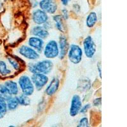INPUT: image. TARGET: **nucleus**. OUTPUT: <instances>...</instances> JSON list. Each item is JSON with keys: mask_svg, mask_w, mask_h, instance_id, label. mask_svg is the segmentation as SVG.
<instances>
[{"mask_svg": "<svg viewBox=\"0 0 127 127\" xmlns=\"http://www.w3.org/2000/svg\"><path fill=\"white\" fill-rule=\"evenodd\" d=\"M90 107H91V105H90V104H86L85 105H84L83 107H81V110H80V111H79V113H83V114L87 113V111H88V109H90Z\"/></svg>", "mask_w": 127, "mask_h": 127, "instance_id": "obj_25", "label": "nucleus"}, {"mask_svg": "<svg viewBox=\"0 0 127 127\" xmlns=\"http://www.w3.org/2000/svg\"><path fill=\"white\" fill-rule=\"evenodd\" d=\"M7 110L6 99L2 96H0V119L3 118L6 115Z\"/></svg>", "mask_w": 127, "mask_h": 127, "instance_id": "obj_19", "label": "nucleus"}, {"mask_svg": "<svg viewBox=\"0 0 127 127\" xmlns=\"http://www.w3.org/2000/svg\"><path fill=\"white\" fill-rule=\"evenodd\" d=\"M17 97L19 105L26 106V105H29L31 104V100L28 95L22 94Z\"/></svg>", "mask_w": 127, "mask_h": 127, "instance_id": "obj_20", "label": "nucleus"}, {"mask_svg": "<svg viewBox=\"0 0 127 127\" xmlns=\"http://www.w3.org/2000/svg\"><path fill=\"white\" fill-rule=\"evenodd\" d=\"M84 53L88 59H92L95 55L97 46L91 36H87L83 41Z\"/></svg>", "mask_w": 127, "mask_h": 127, "instance_id": "obj_5", "label": "nucleus"}, {"mask_svg": "<svg viewBox=\"0 0 127 127\" xmlns=\"http://www.w3.org/2000/svg\"><path fill=\"white\" fill-rule=\"evenodd\" d=\"M54 20L57 29L62 32H64L65 31V25L64 22V18L61 15H57L54 17Z\"/></svg>", "mask_w": 127, "mask_h": 127, "instance_id": "obj_17", "label": "nucleus"}, {"mask_svg": "<svg viewBox=\"0 0 127 127\" xmlns=\"http://www.w3.org/2000/svg\"><path fill=\"white\" fill-rule=\"evenodd\" d=\"M9 94L7 92L6 87L4 85H0V96H2L5 99L9 96Z\"/></svg>", "mask_w": 127, "mask_h": 127, "instance_id": "obj_23", "label": "nucleus"}, {"mask_svg": "<svg viewBox=\"0 0 127 127\" xmlns=\"http://www.w3.org/2000/svg\"><path fill=\"white\" fill-rule=\"evenodd\" d=\"M19 85L22 94L30 96L32 95L34 92V86L32 80L28 76L22 75L19 79Z\"/></svg>", "mask_w": 127, "mask_h": 127, "instance_id": "obj_2", "label": "nucleus"}, {"mask_svg": "<svg viewBox=\"0 0 127 127\" xmlns=\"http://www.w3.org/2000/svg\"><path fill=\"white\" fill-rule=\"evenodd\" d=\"M54 67V64L50 60L46 59L39 61L36 63H29L28 69L32 74L41 73L48 74L51 72Z\"/></svg>", "mask_w": 127, "mask_h": 127, "instance_id": "obj_1", "label": "nucleus"}, {"mask_svg": "<svg viewBox=\"0 0 127 127\" xmlns=\"http://www.w3.org/2000/svg\"><path fill=\"white\" fill-rule=\"evenodd\" d=\"M7 92L10 95L15 96L19 94V87L17 83L13 81H8L4 83Z\"/></svg>", "mask_w": 127, "mask_h": 127, "instance_id": "obj_15", "label": "nucleus"}, {"mask_svg": "<svg viewBox=\"0 0 127 127\" xmlns=\"http://www.w3.org/2000/svg\"><path fill=\"white\" fill-rule=\"evenodd\" d=\"M19 54L24 57V58L29 60H36L39 59V54L36 50L31 46L22 45L19 48Z\"/></svg>", "mask_w": 127, "mask_h": 127, "instance_id": "obj_6", "label": "nucleus"}, {"mask_svg": "<svg viewBox=\"0 0 127 127\" xmlns=\"http://www.w3.org/2000/svg\"><path fill=\"white\" fill-rule=\"evenodd\" d=\"M43 53L46 58L49 59H55L59 56V49L56 41L50 40L48 42L43 48Z\"/></svg>", "mask_w": 127, "mask_h": 127, "instance_id": "obj_4", "label": "nucleus"}, {"mask_svg": "<svg viewBox=\"0 0 127 127\" xmlns=\"http://www.w3.org/2000/svg\"><path fill=\"white\" fill-rule=\"evenodd\" d=\"M68 58L71 63L78 64L82 61L83 50L78 45L72 44L69 46L68 51Z\"/></svg>", "mask_w": 127, "mask_h": 127, "instance_id": "obj_3", "label": "nucleus"}, {"mask_svg": "<svg viewBox=\"0 0 127 127\" xmlns=\"http://www.w3.org/2000/svg\"><path fill=\"white\" fill-rule=\"evenodd\" d=\"M6 104H7L8 109L10 110V111L15 110L19 105L17 97L13 96V95H9L6 98Z\"/></svg>", "mask_w": 127, "mask_h": 127, "instance_id": "obj_16", "label": "nucleus"}, {"mask_svg": "<svg viewBox=\"0 0 127 127\" xmlns=\"http://www.w3.org/2000/svg\"><path fill=\"white\" fill-rule=\"evenodd\" d=\"M28 44L31 48H34L38 53H40L43 50L44 41L41 38L33 36L31 37L28 40Z\"/></svg>", "mask_w": 127, "mask_h": 127, "instance_id": "obj_11", "label": "nucleus"}, {"mask_svg": "<svg viewBox=\"0 0 127 127\" xmlns=\"http://www.w3.org/2000/svg\"><path fill=\"white\" fill-rule=\"evenodd\" d=\"M32 20L35 24L38 25L44 24L48 22V14L41 9H36L32 13Z\"/></svg>", "mask_w": 127, "mask_h": 127, "instance_id": "obj_10", "label": "nucleus"}, {"mask_svg": "<svg viewBox=\"0 0 127 127\" xmlns=\"http://www.w3.org/2000/svg\"><path fill=\"white\" fill-rule=\"evenodd\" d=\"M78 127H89V121L87 118H83L80 120L79 123H78Z\"/></svg>", "mask_w": 127, "mask_h": 127, "instance_id": "obj_24", "label": "nucleus"}, {"mask_svg": "<svg viewBox=\"0 0 127 127\" xmlns=\"http://www.w3.org/2000/svg\"><path fill=\"white\" fill-rule=\"evenodd\" d=\"M39 5L40 9L46 13L54 14L57 10L56 0H41Z\"/></svg>", "mask_w": 127, "mask_h": 127, "instance_id": "obj_8", "label": "nucleus"}, {"mask_svg": "<svg viewBox=\"0 0 127 127\" xmlns=\"http://www.w3.org/2000/svg\"><path fill=\"white\" fill-rule=\"evenodd\" d=\"M31 32L33 36L41 38L42 39L46 38L49 35L47 29H45L43 26H41V25H38V26L34 27L31 29Z\"/></svg>", "mask_w": 127, "mask_h": 127, "instance_id": "obj_13", "label": "nucleus"}, {"mask_svg": "<svg viewBox=\"0 0 127 127\" xmlns=\"http://www.w3.org/2000/svg\"><path fill=\"white\" fill-rule=\"evenodd\" d=\"M59 84L60 81L59 79H58L57 78H54L52 79V81H50V84L46 88L45 92L48 95L51 96L55 94L57 92V91L59 89Z\"/></svg>", "mask_w": 127, "mask_h": 127, "instance_id": "obj_14", "label": "nucleus"}, {"mask_svg": "<svg viewBox=\"0 0 127 127\" xmlns=\"http://www.w3.org/2000/svg\"><path fill=\"white\" fill-rule=\"evenodd\" d=\"M82 107V102L80 97L78 95H74L71 100L69 113L71 116L74 117L78 114Z\"/></svg>", "mask_w": 127, "mask_h": 127, "instance_id": "obj_9", "label": "nucleus"}, {"mask_svg": "<svg viewBox=\"0 0 127 127\" xmlns=\"http://www.w3.org/2000/svg\"><path fill=\"white\" fill-rule=\"evenodd\" d=\"M8 61L10 62V64L12 65V66L15 69L18 70L20 68V64H19V62L17 60L15 59V58L12 57H8Z\"/></svg>", "mask_w": 127, "mask_h": 127, "instance_id": "obj_22", "label": "nucleus"}, {"mask_svg": "<svg viewBox=\"0 0 127 127\" xmlns=\"http://www.w3.org/2000/svg\"><path fill=\"white\" fill-rule=\"evenodd\" d=\"M97 22V15L95 12H92L88 14L86 20V24L89 28H93Z\"/></svg>", "mask_w": 127, "mask_h": 127, "instance_id": "obj_18", "label": "nucleus"}, {"mask_svg": "<svg viewBox=\"0 0 127 127\" xmlns=\"http://www.w3.org/2000/svg\"><path fill=\"white\" fill-rule=\"evenodd\" d=\"M62 17H63L64 19H67L68 17H69V14H68V12L67 10L66 9H63L62 10Z\"/></svg>", "mask_w": 127, "mask_h": 127, "instance_id": "obj_26", "label": "nucleus"}, {"mask_svg": "<svg viewBox=\"0 0 127 127\" xmlns=\"http://www.w3.org/2000/svg\"><path fill=\"white\" fill-rule=\"evenodd\" d=\"M97 67H98V71H99V76H100V77H101V71H100V63H98V65H97Z\"/></svg>", "mask_w": 127, "mask_h": 127, "instance_id": "obj_29", "label": "nucleus"}, {"mask_svg": "<svg viewBox=\"0 0 127 127\" xmlns=\"http://www.w3.org/2000/svg\"><path fill=\"white\" fill-rule=\"evenodd\" d=\"M71 1V0H61V1L62 2V4H64V6H67Z\"/></svg>", "mask_w": 127, "mask_h": 127, "instance_id": "obj_28", "label": "nucleus"}, {"mask_svg": "<svg viewBox=\"0 0 127 127\" xmlns=\"http://www.w3.org/2000/svg\"><path fill=\"white\" fill-rule=\"evenodd\" d=\"M59 57L61 59H62L65 57V55L67 53L69 46L67 38L65 36H61L59 38Z\"/></svg>", "mask_w": 127, "mask_h": 127, "instance_id": "obj_12", "label": "nucleus"}, {"mask_svg": "<svg viewBox=\"0 0 127 127\" xmlns=\"http://www.w3.org/2000/svg\"><path fill=\"white\" fill-rule=\"evenodd\" d=\"M101 104V98H95L94 100V105L95 106H98Z\"/></svg>", "mask_w": 127, "mask_h": 127, "instance_id": "obj_27", "label": "nucleus"}, {"mask_svg": "<svg viewBox=\"0 0 127 127\" xmlns=\"http://www.w3.org/2000/svg\"><path fill=\"white\" fill-rule=\"evenodd\" d=\"M11 73V71L8 69L6 66V63L0 60V74L2 76H6Z\"/></svg>", "mask_w": 127, "mask_h": 127, "instance_id": "obj_21", "label": "nucleus"}, {"mask_svg": "<svg viewBox=\"0 0 127 127\" xmlns=\"http://www.w3.org/2000/svg\"><path fill=\"white\" fill-rule=\"evenodd\" d=\"M32 82L38 90H40L43 88L48 81V78L46 74L41 73L32 74L31 76Z\"/></svg>", "mask_w": 127, "mask_h": 127, "instance_id": "obj_7", "label": "nucleus"}]
</instances>
